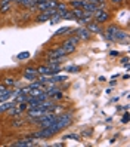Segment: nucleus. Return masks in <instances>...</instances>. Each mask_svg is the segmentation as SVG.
Wrapping results in <instances>:
<instances>
[{
    "mask_svg": "<svg viewBox=\"0 0 130 147\" xmlns=\"http://www.w3.org/2000/svg\"><path fill=\"white\" fill-rule=\"evenodd\" d=\"M71 123H73V115H71V113H65V115L58 116V117H56V120H55V122L52 123L50 126L53 128L56 132H59V131H62L64 128L70 126Z\"/></svg>",
    "mask_w": 130,
    "mask_h": 147,
    "instance_id": "f257e3e1",
    "label": "nucleus"
},
{
    "mask_svg": "<svg viewBox=\"0 0 130 147\" xmlns=\"http://www.w3.org/2000/svg\"><path fill=\"white\" fill-rule=\"evenodd\" d=\"M56 11H67V5L65 3H58L56 5Z\"/></svg>",
    "mask_w": 130,
    "mask_h": 147,
    "instance_id": "393cba45",
    "label": "nucleus"
},
{
    "mask_svg": "<svg viewBox=\"0 0 130 147\" xmlns=\"http://www.w3.org/2000/svg\"><path fill=\"white\" fill-rule=\"evenodd\" d=\"M64 70H65L67 73H79V71L81 70V68H80L79 65H67V67L64 68Z\"/></svg>",
    "mask_w": 130,
    "mask_h": 147,
    "instance_id": "f8f14e48",
    "label": "nucleus"
},
{
    "mask_svg": "<svg viewBox=\"0 0 130 147\" xmlns=\"http://www.w3.org/2000/svg\"><path fill=\"white\" fill-rule=\"evenodd\" d=\"M37 76H39V74H30V73H24V79H27V80H37Z\"/></svg>",
    "mask_w": 130,
    "mask_h": 147,
    "instance_id": "412c9836",
    "label": "nucleus"
},
{
    "mask_svg": "<svg viewBox=\"0 0 130 147\" xmlns=\"http://www.w3.org/2000/svg\"><path fill=\"white\" fill-rule=\"evenodd\" d=\"M109 55H111V57H117V55H118V52H115V51H111Z\"/></svg>",
    "mask_w": 130,
    "mask_h": 147,
    "instance_id": "c756f323",
    "label": "nucleus"
},
{
    "mask_svg": "<svg viewBox=\"0 0 130 147\" xmlns=\"http://www.w3.org/2000/svg\"><path fill=\"white\" fill-rule=\"evenodd\" d=\"M5 85L7 86V88H11V86H15L16 85V80L12 79V77H7V79L5 80Z\"/></svg>",
    "mask_w": 130,
    "mask_h": 147,
    "instance_id": "aec40b11",
    "label": "nucleus"
},
{
    "mask_svg": "<svg viewBox=\"0 0 130 147\" xmlns=\"http://www.w3.org/2000/svg\"><path fill=\"white\" fill-rule=\"evenodd\" d=\"M93 15H95V20H96L95 22H98V24H102V22H105V21L109 20V13L105 12V11H102L101 7L96 12H93Z\"/></svg>",
    "mask_w": 130,
    "mask_h": 147,
    "instance_id": "20e7f679",
    "label": "nucleus"
},
{
    "mask_svg": "<svg viewBox=\"0 0 130 147\" xmlns=\"http://www.w3.org/2000/svg\"><path fill=\"white\" fill-rule=\"evenodd\" d=\"M25 73H30V74H39L37 68L36 67H27L25 68Z\"/></svg>",
    "mask_w": 130,
    "mask_h": 147,
    "instance_id": "5701e85b",
    "label": "nucleus"
},
{
    "mask_svg": "<svg viewBox=\"0 0 130 147\" xmlns=\"http://www.w3.org/2000/svg\"><path fill=\"white\" fill-rule=\"evenodd\" d=\"M121 63H123L124 65H126V64H129V58H127V57H126V58H123V59H121Z\"/></svg>",
    "mask_w": 130,
    "mask_h": 147,
    "instance_id": "c85d7f7f",
    "label": "nucleus"
},
{
    "mask_svg": "<svg viewBox=\"0 0 130 147\" xmlns=\"http://www.w3.org/2000/svg\"><path fill=\"white\" fill-rule=\"evenodd\" d=\"M16 106H18V109H19L21 111H24L25 109L28 107V104H27V102H18V104H16Z\"/></svg>",
    "mask_w": 130,
    "mask_h": 147,
    "instance_id": "a878e982",
    "label": "nucleus"
},
{
    "mask_svg": "<svg viewBox=\"0 0 130 147\" xmlns=\"http://www.w3.org/2000/svg\"><path fill=\"white\" fill-rule=\"evenodd\" d=\"M16 58H18L19 61H24V59H28V58H30V52H27V51H25V52H21V54L16 55Z\"/></svg>",
    "mask_w": 130,
    "mask_h": 147,
    "instance_id": "f3484780",
    "label": "nucleus"
},
{
    "mask_svg": "<svg viewBox=\"0 0 130 147\" xmlns=\"http://www.w3.org/2000/svg\"><path fill=\"white\" fill-rule=\"evenodd\" d=\"M12 106H16V102H15V101H11V102H6V101H5L3 104L0 106V113H2V111H7Z\"/></svg>",
    "mask_w": 130,
    "mask_h": 147,
    "instance_id": "9b49d317",
    "label": "nucleus"
},
{
    "mask_svg": "<svg viewBox=\"0 0 130 147\" xmlns=\"http://www.w3.org/2000/svg\"><path fill=\"white\" fill-rule=\"evenodd\" d=\"M37 71H39V74H41V76H49V67H47V65H41V67L37 68Z\"/></svg>",
    "mask_w": 130,
    "mask_h": 147,
    "instance_id": "2eb2a0df",
    "label": "nucleus"
},
{
    "mask_svg": "<svg viewBox=\"0 0 130 147\" xmlns=\"http://www.w3.org/2000/svg\"><path fill=\"white\" fill-rule=\"evenodd\" d=\"M81 9H83V11H86V12H89V13H93V12H96V11L99 9V5L86 2V3H84V6L81 7Z\"/></svg>",
    "mask_w": 130,
    "mask_h": 147,
    "instance_id": "423d86ee",
    "label": "nucleus"
},
{
    "mask_svg": "<svg viewBox=\"0 0 130 147\" xmlns=\"http://www.w3.org/2000/svg\"><path fill=\"white\" fill-rule=\"evenodd\" d=\"M11 2H7V3H2V5H0V12H2V13H5V12H7V11H9L11 9Z\"/></svg>",
    "mask_w": 130,
    "mask_h": 147,
    "instance_id": "dca6fc26",
    "label": "nucleus"
},
{
    "mask_svg": "<svg viewBox=\"0 0 130 147\" xmlns=\"http://www.w3.org/2000/svg\"><path fill=\"white\" fill-rule=\"evenodd\" d=\"M37 3H41V2H46V0H36Z\"/></svg>",
    "mask_w": 130,
    "mask_h": 147,
    "instance_id": "2f4dec72",
    "label": "nucleus"
},
{
    "mask_svg": "<svg viewBox=\"0 0 130 147\" xmlns=\"http://www.w3.org/2000/svg\"><path fill=\"white\" fill-rule=\"evenodd\" d=\"M90 18H92V15H86V16H81V18H77V22L80 25H87Z\"/></svg>",
    "mask_w": 130,
    "mask_h": 147,
    "instance_id": "ddd939ff",
    "label": "nucleus"
},
{
    "mask_svg": "<svg viewBox=\"0 0 130 147\" xmlns=\"http://www.w3.org/2000/svg\"><path fill=\"white\" fill-rule=\"evenodd\" d=\"M68 138H70V140H75V141H79V135H77V134H70V135H65L64 137V140H68Z\"/></svg>",
    "mask_w": 130,
    "mask_h": 147,
    "instance_id": "b1692460",
    "label": "nucleus"
},
{
    "mask_svg": "<svg viewBox=\"0 0 130 147\" xmlns=\"http://www.w3.org/2000/svg\"><path fill=\"white\" fill-rule=\"evenodd\" d=\"M64 57H67L65 54V51L62 46H58L55 49H50L49 52H47V59H52V58H58V59H62Z\"/></svg>",
    "mask_w": 130,
    "mask_h": 147,
    "instance_id": "f03ea898",
    "label": "nucleus"
},
{
    "mask_svg": "<svg viewBox=\"0 0 130 147\" xmlns=\"http://www.w3.org/2000/svg\"><path fill=\"white\" fill-rule=\"evenodd\" d=\"M33 144H36V138H27V140H19V141H15L12 146L15 147H28V146H33Z\"/></svg>",
    "mask_w": 130,
    "mask_h": 147,
    "instance_id": "39448f33",
    "label": "nucleus"
},
{
    "mask_svg": "<svg viewBox=\"0 0 130 147\" xmlns=\"http://www.w3.org/2000/svg\"><path fill=\"white\" fill-rule=\"evenodd\" d=\"M129 120H130V119H129V115L126 113V115L123 116V123H129Z\"/></svg>",
    "mask_w": 130,
    "mask_h": 147,
    "instance_id": "cd10ccee",
    "label": "nucleus"
},
{
    "mask_svg": "<svg viewBox=\"0 0 130 147\" xmlns=\"http://www.w3.org/2000/svg\"><path fill=\"white\" fill-rule=\"evenodd\" d=\"M6 89H7V86L5 83H0V92H5Z\"/></svg>",
    "mask_w": 130,
    "mask_h": 147,
    "instance_id": "bb28decb",
    "label": "nucleus"
},
{
    "mask_svg": "<svg viewBox=\"0 0 130 147\" xmlns=\"http://www.w3.org/2000/svg\"><path fill=\"white\" fill-rule=\"evenodd\" d=\"M70 30H71L70 27H62V28H59V30H58V31H56V33L53 34V36H62L64 33H68Z\"/></svg>",
    "mask_w": 130,
    "mask_h": 147,
    "instance_id": "a211bd4d",
    "label": "nucleus"
},
{
    "mask_svg": "<svg viewBox=\"0 0 130 147\" xmlns=\"http://www.w3.org/2000/svg\"><path fill=\"white\" fill-rule=\"evenodd\" d=\"M62 48H64V51H65V54H67V55L73 54L74 51H75V45H73V43H68V42H64Z\"/></svg>",
    "mask_w": 130,
    "mask_h": 147,
    "instance_id": "1a4fd4ad",
    "label": "nucleus"
},
{
    "mask_svg": "<svg viewBox=\"0 0 130 147\" xmlns=\"http://www.w3.org/2000/svg\"><path fill=\"white\" fill-rule=\"evenodd\" d=\"M65 42H68V43H73V45H77V43L80 42V39L77 37V36H71V37H68Z\"/></svg>",
    "mask_w": 130,
    "mask_h": 147,
    "instance_id": "4be33fe9",
    "label": "nucleus"
},
{
    "mask_svg": "<svg viewBox=\"0 0 130 147\" xmlns=\"http://www.w3.org/2000/svg\"><path fill=\"white\" fill-rule=\"evenodd\" d=\"M118 30L117 25H109V27L107 28V39L108 40H112V36H114V33Z\"/></svg>",
    "mask_w": 130,
    "mask_h": 147,
    "instance_id": "9d476101",
    "label": "nucleus"
},
{
    "mask_svg": "<svg viewBox=\"0 0 130 147\" xmlns=\"http://www.w3.org/2000/svg\"><path fill=\"white\" fill-rule=\"evenodd\" d=\"M111 2H112V3H121L123 0H111Z\"/></svg>",
    "mask_w": 130,
    "mask_h": 147,
    "instance_id": "7c9ffc66",
    "label": "nucleus"
},
{
    "mask_svg": "<svg viewBox=\"0 0 130 147\" xmlns=\"http://www.w3.org/2000/svg\"><path fill=\"white\" fill-rule=\"evenodd\" d=\"M86 2H87V0H71L70 5L74 6V7H83Z\"/></svg>",
    "mask_w": 130,
    "mask_h": 147,
    "instance_id": "4468645a",
    "label": "nucleus"
},
{
    "mask_svg": "<svg viewBox=\"0 0 130 147\" xmlns=\"http://www.w3.org/2000/svg\"><path fill=\"white\" fill-rule=\"evenodd\" d=\"M126 39H127V33L121 31L120 28L114 33V36H112V40H115V42H121V40H126Z\"/></svg>",
    "mask_w": 130,
    "mask_h": 147,
    "instance_id": "0eeeda50",
    "label": "nucleus"
},
{
    "mask_svg": "<svg viewBox=\"0 0 130 147\" xmlns=\"http://www.w3.org/2000/svg\"><path fill=\"white\" fill-rule=\"evenodd\" d=\"M87 30H89L90 33H98V34L102 33V28L99 27L98 22H89V24H87Z\"/></svg>",
    "mask_w": 130,
    "mask_h": 147,
    "instance_id": "6e6552de",
    "label": "nucleus"
},
{
    "mask_svg": "<svg viewBox=\"0 0 130 147\" xmlns=\"http://www.w3.org/2000/svg\"><path fill=\"white\" fill-rule=\"evenodd\" d=\"M77 37H79L80 40H89L90 39V36H92V33L87 30V27H84V25H81L80 28H77V30H74L73 31Z\"/></svg>",
    "mask_w": 130,
    "mask_h": 147,
    "instance_id": "7ed1b4c3",
    "label": "nucleus"
},
{
    "mask_svg": "<svg viewBox=\"0 0 130 147\" xmlns=\"http://www.w3.org/2000/svg\"><path fill=\"white\" fill-rule=\"evenodd\" d=\"M30 89H43V83L39 80V82H34L30 85Z\"/></svg>",
    "mask_w": 130,
    "mask_h": 147,
    "instance_id": "6ab92c4d",
    "label": "nucleus"
}]
</instances>
